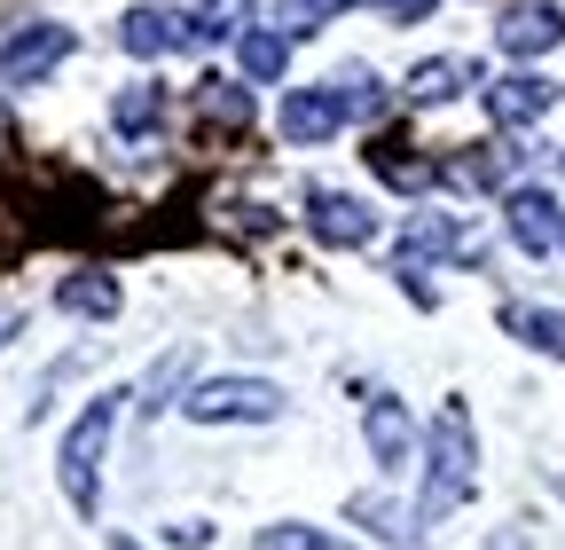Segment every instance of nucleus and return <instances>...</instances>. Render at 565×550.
I'll return each mask as SVG.
<instances>
[{
	"mask_svg": "<svg viewBox=\"0 0 565 550\" xmlns=\"http://www.w3.org/2000/svg\"><path fill=\"white\" fill-rule=\"evenodd\" d=\"M259 550H345V542H330L322 527H291V519H282V527H259Z\"/></svg>",
	"mask_w": 565,
	"mask_h": 550,
	"instance_id": "21",
	"label": "nucleus"
},
{
	"mask_svg": "<svg viewBox=\"0 0 565 550\" xmlns=\"http://www.w3.org/2000/svg\"><path fill=\"white\" fill-rule=\"evenodd\" d=\"M353 519L377 527V535H385V542H401V550L416 542V527H401V511H393V504H377V496H353Z\"/></svg>",
	"mask_w": 565,
	"mask_h": 550,
	"instance_id": "22",
	"label": "nucleus"
},
{
	"mask_svg": "<svg viewBox=\"0 0 565 550\" xmlns=\"http://www.w3.org/2000/svg\"><path fill=\"white\" fill-rule=\"evenodd\" d=\"M63 55H71V24H24L9 47H0V80H9V87H32V80L55 72Z\"/></svg>",
	"mask_w": 565,
	"mask_h": 550,
	"instance_id": "5",
	"label": "nucleus"
},
{
	"mask_svg": "<svg viewBox=\"0 0 565 550\" xmlns=\"http://www.w3.org/2000/svg\"><path fill=\"white\" fill-rule=\"evenodd\" d=\"M189 40H196V24L173 17V9H126L118 17V47L126 55H166V47H189Z\"/></svg>",
	"mask_w": 565,
	"mask_h": 550,
	"instance_id": "11",
	"label": "nucleus"
},
{
	"mask_svg": "<svg viewBox=\"0 0 565 550\" xmlns=\"http://www.w3.org/2000/svg\"><path fill=\"white\" fill-rule=\"evenodd\" d=\"M463 87H479V63L471 55H433L408 72V103H456Z\"/></svg>",
	"mask_w": 565,
	"mask_h": 550,
	"instance_id": "13",
	"label": "nucleus"
},
{
	"mask_svg": "<svg viewBox=\"0 0 565 550\" xmlns=\"http://www.w3.org/2000/svg\"><path fill=\"white\" fill-rule=\"evenodd\" d=\"M307 229L330 252H362L377 236V213H370L362 197H345V189H307Z\"/></svg>",
	"mask_w": 565,
	"mask_h": 550,
	"instance_id": "4",
	"label": "nucleus"
},
{
	"mask_svg": "<svg viewBox=\"0 0 565 550\" xmlns=\"http://www.w3.org/2000/svg\"><path fill=\"white\" fill-rule=\"evenodd\" d=\"M196 103H204V118H221V126H252V95L236 80H196Z\"/></svg>",
	"mask_w": 565,
	"mask_h": 550,
	"instance_id": "19",
	"label": "nucleus"
},
{
	"mask_svg": "<svg viewBox=\"0 0 565 550\" xmlns=\"http://www.w3.org/2000/svg\"><path fill=\"white\" fill-rule=\"evenodd\" d=\"M118 401H126V393H95L79 417H71L63 448H55V479H63L71 511H87V519H95V504H103V448H110V433H118Z\"/></svg>",
	"mask_w": 565,
	"mask_h": 550,
	"instance_id": "2",
	"label": "nucleus"
},
{
	"mask_svg": "<svg viewBox=\"0 0 565 550\" xmlns=\"http://www.w3.org/2000/svg\"><path fill=\"white\" fill-rule=\"evenodd\" d=\"M338 9H345V0H275V24H282V40H307V32H322Z\"/></svg>",
	"mask_w": 565,
	"mask_h": 550,
	"instance_id": "20",
	"label": "nucleus"
},
{
	"mask_svg": "<svg viewBox=\"0 0 565 550\" xmlns=\"http://www.w3.org/2000/svg\"><path fill=\"white\" fill-rule=\"evenodd\" d=\"M118 275H103V267H79V275H63V284H55V307L63 315H79V322H110L118 315Z\"/></svg>",
	"mask_w": 565,
	"mask_h": 550,
	"instance_id": "12",
	"label": "nucleus"
},
{
	"mask_svg": "<svg viewBox=\"0 0 565 550\" xmlns=\"http://www.w3.org/2000/svg\"><path fill=\"white\" fill-rule=\"evenodd\" d=\"M557 496H565V472H557Z\"/></svg>",
	"mask_w": 565,
	"mask_h": 550,
	"instance_id": "26",
	"label": "nucleus"
},
{
	"mask_svg": "<svg viewBox=\"0 0 565 550\" xmlns=\"http://www.w3.org/2000/svg\"><path fill=\"white\" fill-rule=\"evenodd\" d=\"M550 103H557V87H550L542 72H503V80L487 87V118H494V126H534Z\"/></svg>",
	"mask_w": 565,
	"mask_h": 550,
	"instance_id": "10",
	"label": "nucleus"
},
{
	"mask_svg": "<svg viewBox=\"0 0 565 550\" xmlns=\"http://www.w3.org/2000/svg\"><path fill=\"white\" fill-rule=\"evenodd\" d=\"M252 17H259V0H196V40H244L252 32Z\"/></svg>",
	"mask_w": 565,
	"mask_h": 550,
	"instance_id": "15",
	"label": "nucleus"
},
{
	"mask_svg": "<svg viewBox=\"0 0 565 550\" xmlns=\"http://www.w3.org/2000/svg\"><path fill=\"white\" fill-rule=\"evenodd\" d=\"M110 550H141V542H134V535H110Z\"/></svg>",
	"mask_w": 565,
	"mask_h": 550,
	"instance_id": "25",
	"label": "nucleus"
},
{
	"mask_svg": "<svg viewBox=\"0 0 565 550\" xmlns=\"http://www.w3.org/2000/svg\"><path fill=\"white\" fill-rule=\"evenodd\" d=\"M494 40H503V55H550L565 40V9L557 0H519V9H503Z\"/></svg>",
	"mask_w": 565,
	"mask_h": 550,
	"instance_id": "7",
	"label": "nucleus"
},
{
	"mask_svg": "<svg viewBox=\"0 0 565 550\" xmlns=\"http://www.w3.org/2000/svg\"><path fill=\"white\" fill-rule=\"evenodd\" d=\"M158 118H166V95H158V87H126V95L110 103V126H118V134H150Z\"/></svg>",
	"mask_w": 565,
	"mask_h": 550,
	"instance_id": "18",
	"label": "nucleus"
},
{
	"mask_svg": "<svg viewBox=\"0 0 565 550\" xmlns=\"http://www.w3.org/2000/svg\"><path fill=\"white\" fill-rule=\"evenodd\" d=\"M433 252H463V229L448 213H416L401 229V260H433Z\"/></svg>",
	"mask_w": 565,
	"mask_h": 550,
	"instance_id": "16",
	"label": "nucleus"
},
{
	"mask_svg": "<svg viewBox=\"0 0 565 550\" xmlns=\"http://www.w3.org/2000/svg\"><path fill=\"white\" fill-rule=\"evenodd\" d=\"M189 425H275L282 417V385L275 378H204L181 401Z\"/></svg>",
	"mask_w": 565,
	"mask_h": 550,
	"instance_id": "3",
	"label": "nucleus"
},
{
	"mask_svg": "<svg viewBox=\"0 0 565 550\" xmlns=\"http://www.w3.org/2000/svg\"><path fill=\"white\" fill-rule=\"evenodd\" d=\"M236 63H244V80H282V63H291V40H282V32H244L236 40Z\"/></svg>",
	"mask_w": 565,
	"mask_h": 550,
	"instance_id": "17",
	"label": "nucleus"
},
{
	"mask_svg": "<svg viewBox=\"0 0 565 550\" xmlns=\"http://www.w3.org/2000/svg\"><path fill=\"white\" fill-rule=\"evenodd\" d=\"M557 244H565V236H557Z\"/></svg>",
	"mask_w": 565,
	"mask_h": 550,
	"instance_id": "28",
	"label": "nucleus"
},
{
	"mask_svg": "<svg viewBox=\"0 0 565 550\" xmlns=\"http://www.w3.org/2000/svg\"><path fill=\"white\" fill-rule=\"evenodd\" d=\"M503 330L526 338L534 355H557V362H565V315H557V307H526V299H511V307H503Z\"/></svg>",
	"mask_w": 565,
	"mask_h": 550,
	"instance_id": "14",
	"label": "nucleus"
},
{
	"mask_svg": "<svg viewBox=\"0 0 565 550\" xmlns=\"http://www.w3.org/2000/svg\"><path fill=\"white\" fill-rule=\"evenodd\" d=\"M282 142H299V150H315V142H330V134L345 126V95L338 87H299V95H282Z\"/></svg>",
	"mask_w": 565,
	"mask_h": 550,
	"instance_id": "6",
	"label": "nucleus"
},
{
	"mask_svg": "<svg viewBox=\"0 0 565 550\" xmlns=\"http://www.w3.org/2000/svg\"><path fill=\"white\" fill-rule=\"evenodd\" d=\"M487 550H526V535H494V542H487Z\"/></svg>",
	"mask_w": 565,
	"mask_h": 550,
	"instance_id": "24",
	"label": "nucleus"
},
{
	"mask_svg": "<svg viewBox=\"0 0 565 550\" xmlns=\"http://www.w3.org/2000/svg\"><path fill=\"white\" fill-rule=\"evenodd\" d=\"M370 9H385V24H424L440 0H370Z\"/></svg>",
	"mask_w": 565,
	"mask_h": 550,
	"instance_id": "23",
	"label": "nucleus"
},
{
	"mask_svg": "<svg viewBox=\"0 0 565 550\" xmlns=\"http://www.w3.org/2000/svg\"><path fill=\"white\" fill-rule=\"evenodd\" d=\"M503 221H511V244L519 252H557V236H565V213H557L550 189H511Z\"/></svg>",
	"mask_w": 565,
	"mask_h": 550,
	"instance_id": "8",
	"label": "nucleus"
},
{
	"mask_svg": "<svg viewBox=\"0 0 565 550\" xmlns=\"http://www.w3.org/2000/svg\"><path fill=\"white\" fill-rule=\"evenodd\" d=\"M362 433H370V456H377L385 472H401V464L416 456V425H408V409H401L393 393H370V401H362Z\"/></svg>",
	"mask_w": 565,
	"mask_h": 550,
	"instance_id": "9",
	"label": "nucleus"
},
{
	"mask_svg": "<svg viewBox=\"0 0 565 550\" xmlns=\"http://www.w3.org/2000/svg\"><path fill=\"white\" fill-rule=\"evenodd\" d=\"M479 488V433H471V409L448 401L433 417V441H424V496H416V527H440L448 511H463Z\"/></svg>",
	"mask_w": 565,
	"mask_h": 550,
	"instance_id": "1",
	"label": "nucleus"
},
{
	"mask_svg": "<svg viewBox=\"0 0 565 550\" xmlns=\"http://www.w3.org/2000/svg\"><path fill=\"white\" fill-rule=\"evenodd\" d=\"M557 166H565V150H557Z\"/></svg>",
	"mask_w": 565,
	"mask_h": 550,
	"instance_id": "27",
	"label": "nucleus"
}]
</instances>
